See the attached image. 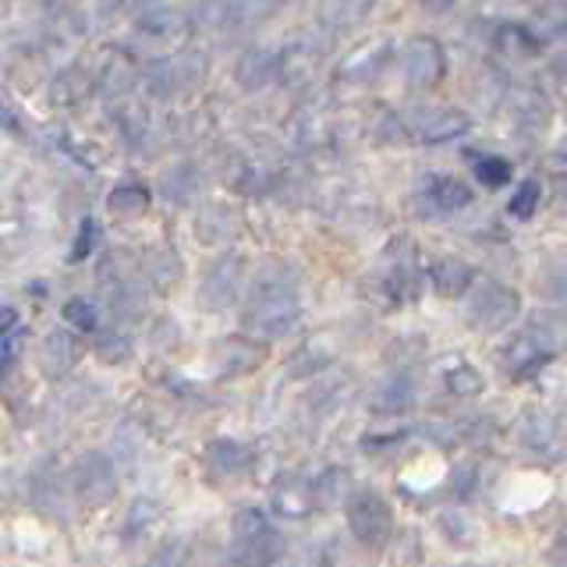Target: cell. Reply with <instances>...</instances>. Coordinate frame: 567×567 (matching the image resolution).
<instances>
[{
  "label": "cell",
  "mask_w": 567,
  "mask_h": 567,
  "mask_svg": "<svg viewBox=\"0 0 567 567\" xmlns=\"http://www.w3.org/2000/svg\"><path fill=\"white\" fill-rule=\"evenodd\" d=\"M301 316V301L291 288V280H284L277 270L259 277L252 301L241 316V327L256 337V341H277V337L291 333Z\"/></svg>",
  "instance_id": "cell-1"
},
{
  "label": "cell",
  "mask_w": 567,
  "mask_h": 567,
  "mask_svg": "<svg viewBox=\"0 0 567 567\" xmlns=\"http://www.w3.org/2000/svg\"><path fill=\"white\" fill-rule=\"evenodd\" d=\"M284 554V536L256 507H241L230 522V560L235 567H274Z\"/></svg>",
  "instance_id": "cell-2"
},
{
  "label": "cell",
  "mask_w": 567,
  "mask_h": 567,
  "mask_svg": "<svg viewBox=\"0 0 567 567\" xmlns=\"http://www.w3.org/2000/svg\"><path fill=\"white\" fill-rule=\"evenodd\" d=\"M522 312V298L507 284L486 280L483 288L468 298V327L478 333H501L507 330Z\"/></svg>",
  "instance_id": "cell-3"
},
{
  "label": "cell",
  "mask_w": 567,
  "mask_h": 567,
  "mask_svg": "<svg viewBox=\"0 0 567 567\" xmlns=\"http://www.w3.org/2000/svg\"><path fill=\"white\" fill-rule=\"evenodd\" d=\"M71 493H75V501L89 511H100L114 501V493H117V468H114V461L93 451V454H85L79 457V465L75 472H71Z\"/></svg>",
  "instance_id": "cell-4"
},
{
  "label": "cell",
  "mask_w": 567,
  "mask_h": 567,
  "mask_svg": "<svg viewBox=\"0 0 567 567\" xmlns=\"http://www.w3.org/2000/svg\"><path fill=\"white\" fill-rule=\"evenodd\" d=\"M348 507V528L362 546H383L394 532V514H390L386 501L372 489H354V496L344 504Z\"/></svg>",
  "instance_id": "cell-5"
},
{
  "label": "cell",
  "mask_w": 567,
  "mask_h": 567,
  "mask_svg": "<svg viewBox=\"0 0 567 567\" xmlns=\"http://www.w3.org/2000/svg\"><path fill=\"white\" fill-rule=\"evenodd\" d=\"M401 71L404 82L412 89H433L447 75V53H443V43L433 40V35H412L401 47Z\"/></svg>",
  "instance_id": "cell-6"
},
{
  "label": "cell",
  "mask_w": 567,
  "mask_h": 567,
  "mask_svg": "<svg viewBox=\"0 0 567 567\" xmlns=\"http://www.w3.org/2000/svg\"><path fill=\"white\" fill-rule=\"evenodd\" d=\"M241 277H245V262L241 256H220L217 262L203 274L199 284V306L209 312H224L227 306H235V298L241 291Z\"/></svg>",
  "instance_id": "cell-7"
},
{
  "label": "cell",
  "mask_w": 567,
  "mask_h": 567,
  "mask_svg": "<svg viewBox=\"0 0 567 567\" xmlns=\"http://www.w3.org/2000/svg\"><path fill=\"white\" fill-rule=\"evenodd\" d=\"M468 114L454 111V106H422L412 111V128L425 142V146H443V142H454L468 132Z\"/></svg>",
  "instance_id": "cell-8"
},
{
  "label": "cell",
  "mask_w": 567,
  "mask_h": 567,
  "mask_svg": "<svg viewBox=\"0 0 567 567\" xmlns=\"http://www.w3.org/2000/svg\"><path fill=\"white\" fill-rule=\"evenodd\" d=\"M203 71H206V64L199 53H174V58L150 68V89L156 96H174V93H182V89L199 82Z\"/></svg>",
  "instance_id": "cell-9"
},
{
  "label": "cell",
  "mask_w": 567,
  "mask_h": 567,
  "mask_svg": "<svg viewBox=\"0 0 567 567\" xmlns=\"http://www.w3.org/2000/svg\"><path fill=\"white\" fill-rule=\"evenodd\" d=\"M79 341L68 330H50L43 333V341L35 344V369L47 380H64L71 369L79 365Z\"/></svg>",
  "instance_id": "cell-10"
},
{
  "label": "cell",
  "mask_w": 567,
  "mask_h": 567,
  "mask_svg": "<svg viewBox=\"0 0 567 567\" xmlns=\"http://www.w3.org/2000/svg\"><path fill=\"white\" fill-rule=\"evenodd\" d=\"M472 188L461 182V177H451V174H433L430 182H425V188L415 195V203L425 206V213H457L472 206Z\"/></svg>",
  "instance_id": "cell-11"
},
{
  "label": "cell",
  "mask_w": 567,
  "mask_h": 567,
  "mask_svg": "<svg viewBox=\"0 0 567 567\" xmlns=\"http://www.w3.org/2000/svg\"><path fill=\"white\" fill-rule=\"evenodd\" d=\"M280 75H284V58L270 47L245 50L241 61L235 64V79L241 89H248V93H259V89L274 85Z\"/></svg>",
  "instance_id": "cell-12"
},
{
  "label": "cell",
  "mask_w": 567,
  "mask_h": 567,
  "mask_svg": "<svg viewBox=\"0 0 567 567\" xmlns=\"http://www.w3.org/2000/svg\"><path fill=\"white\" fill-rule=\"evenodd\" d=\"M270 507L280 514V518H291V522L309 518V514L316 511L312 483H306L301 475H280L270 489Z\"/></svg>",
  "instance_id": "cell-13"
},
{
  "label": "cell",
  "mask_w": 567,
  "mask_h": 567,
  "mask_svg": "<svg viewBox=\"0 0 567 567\" xmlns=\"http://www.w3.org/2000/svg\"><path fill=\"white\" fill-rule=\"evenodd\" d=\"M266 362V348L262 341H241V337H230L220 341L213 351V365H217L220 377H248Z\"/></svg>",
  "instance_id": "cell-14"
},
{
  "label": "cell",
  "mask_w": 567,
  "mask_h": 567,
  "mask_svg": "<svg viewBox=\"0 0 567 567\" xmlns=\"http://www.w3.org/2000/svg\"><path fill=\"white\" fill-rule=\"evenodd\" d=\"M386 61H390V47L383 40H369L362 47H354L341 61V79L351 85H369L386 68Z\"/></svg>",
  "instance_id": "cell-15"
},
{
  "label": "cell",
  "mask_w": 567,
  "mask_h": 567,
  "mask_svg": "<svg viewBox=\"0 0 567 567\" xmlns=\"http://www.w3.org/2000/svg\"><path fill=\"white\" fill-rule=\"evenodd\" d=\"M525 337L539 351L557 354V351L567 348V316L564 312H549V309L532 312V319L525 323Z\"/></svg>",
  "instance_id": "cell-16"
},
{
  "label": "cell",
  "mask_w": 567,
  "mask_h": 567,
  "mask_svg": "<svg viewBox=\"0 0 567 567\" xmlns=\"http://www.w3.org/2000/svg\"><path fill=\"white\" fill-rule=\"evenodd\" d=\"M430 280H433L436 295H443V298H461V295L472 288L475 270H472V262H465L461 256H443V259H436L430 266Z\"/></svg>",
  "instance_id": "cell-17"
},
{
  "label": "cell",
  "mask_w": 567,
  "mask_h": 567,
  "mask_svg": "<svg viewBox=\"0 0 567 567\" xmlns=\"http://www.w3.org/2000/svg\"><path fill=\"white\" fill-rule=\"evenodd\" d=\"M203 461L213 475H241L248 465H252V451L238 440H209Z\"/></svg>",
  "instance_id": "cell-18"
},
{
  "label": "cell",
  "mask_w": 567,
  "mask_h": 567,
  "mask_svg": "<svg viewBox=\"0 0 567 567\" xmlns=\"http://www.w3.org/2000/svg\"><path fill=\"white\" fill-rule=\"evenodd\" d=\"M32 504L43 518L64 522L68 518V504H64V483L61 475L53 472H35L32 475Z\"/></svg>",
  "instance_id": "cell-19"
},
{
  "label": "cell",
  "mask_w": 567,
  "mask_h": 567,
  "mask_svg": "<svg viewBox=\"0 0 567 567\" xmlns=\"http://www.w3.org/2000/svg\"><path fill=\"white\" fill-rule=\"evenodd\" d=\"M412 401H415V383H412V377H404V372H394V377L380 380L377 390H372V412H383V415L404 412Z\"/></svg>",
  "instance_id": "cell-20"
},
{
  "label": "cell",
  "mask_w": 567,
  "mask_h": 567,
  "mask_svg": "<svg viewBox=\"0 0 567 567\" xmlns=\"http://www.w3.org/2000/svg\"><path fill=\"white\" fill-rule=\"evenodd\" d=\"M369 11H372V0H323V4H319V22L330 32H341V29L359 25Z\"/></svg>",
  "instance_id": "cell-21"
},
{
  "label": "cell",
  "mask_w": 567,
  "mask_h": 567,
  "mask_svg": "<svg viewBox=\"0 0 567 567\" xmlns=\"http://www.w3.org/2000/svg\"><path fill=\"white\" fill-rule=\"evenodd\" d=\"M546 359H549V354L532 344L525 333L514 337V341L504 348V369L511 372L514 380H522V377H528V372H536Z\"/></svg>",
  "instance_id": "cell-22"
},
{
  "label": "cell",
  "mask_w": 567,
  "mask_h": 567,
  "mask_svg": "<svg viewBox=\"0 0 567 567\" xmlns=\"http://www.w3.org/2000/svg\"><path fill=\"white\" fill-rule=\"evenodd\" d=\"M518 440L528 451H549L557 443V422L546 412H525L518 422Z\"/></svg>",
  "instance_id": "cell-23"
},
{
  "label": "cell",
  "mask_w": 567,
  "mask_h": 567,
  "mask_svg": "<svg viewBox=\"0 0 567 567\" xmlns=\"http://www.w3.org/2000/svg\"><path fill=\"white\" fill-rule=\"evenodd\" d=\"M312 493H316V504L319 507H341L348 504L354 489H351V475L344 468H327L323 475L312 483Z\"/></svg>",
  "instance_id": "cell-24"
},
{
  "label": "cell",
  "mask_w": 567,
  "mask_h": 567,
  "mask_svg": "<svg viewBox=\"0 0 567 567\" xmlns=\"http://www.w3.org/2000/svg\"><path fill=\"white\" fill-rule=\"evenodd\" d=\"M182 274H185V266H182V256H177L174 248H159V252H153L146 262V277L156 291L177 288V284H182Z\"/></svg>",
  "instance_id": "cell-25"
},
{
  "label": "cell",
  "mask_w": 567,
  "mask_h": 567,
  "mask_svg": "<svg viewBox=\"0 0 567 567\" xmlns=\"http://www.w3.org/2000/svg\"><path fill=\"white\" fill-rule=\"evenodd\" d=\"M235 230H238L235 217H230V213L220 209V206L203 209L199 220H195V235H199L203 245H224V241L235 238Z\"/></svg>",
  "instance_id": "cell-26"
},
{
  "label": "cell",
  "mask_w": 567,
  "mask_h": 567,
  "mask_svg": "<svg viewBox=\"0 0 567 567\" xmlns=\"http://www.w3.org/2000/svg\"><path fill=\"white\" fill-rule=\"evenodd\" d=\"M496 50L504 53V58H518V61H528L539 53V35L525 29V25H501L496 29Z\"/></svg>",
  "instance_id": "cell-27"
},
{
  "label": "cell",
  "mask_w": 567,
  "mask_h": 567,
  "mask_svg": "<svg viewBox=\"0 0 567 567\" xmlns=\"http://www.w3.org/2000/svg\"><path fill=\"white\" fill-rule=\"evenodd\" d=\"M514 128L522 132H539L549 111H546V100L543 93H536V89H518V96H514Z\"/></svg>",
  "instance_id": "cell-28"
},
{
  "label": "cell",
  "mask_w": 567,
  "mask_h": 567,
  "mask_svg": "<svg viewBox=\"0 0 567 567\" xmlns=\"http://www.w3.org/2000/svg\"><path fill=\"white\" fill-rule=\"evenodd\" d=\"M106 206H111V213H117V217H138V213L150 209V188L138 182H124L106 195Z\"/></svg>",
  "instance_id": "cell-29"
},
{
  "label": "cell",
  "mask_w": 567,
  "mask_h": 567,
  "mask_svg": "<svg viewBox=\"0 0 567 567\" xmlns=\"http://www.w3.org/2000/svg\"><path fill=\"white\" fill-rule=\"evenodd\" d=\"M330 359H333V351H330L327 344L312 341V344H306V348H301V351L295 354V359L288 362V377H291V380L319 377V369H323Z\"/></svg>",
  "instance_id": "cell-30"
},
{
  "label": "cell",
  "mask_w": 567,
  "mask_h": 567,
  "mask_svg": "<svg viewBox=\"0 0 567 567\" xmlns=\"http://www.w3.org/2000/svg\"><path fill=\"white\" fill-rule=\"evenodd\" d=\"M443 380H447V390H451L454 398H461V401H465V398H478L486 390V377L475 365H468V362L451 365Z\"/></svg>",
  "instance_id": "cell-31"
},
{
  "label": "cell",
  "mask_w": 567,
  "mask_h": 567,
  "mask_svg": "<svg viewBox=\"0 0 567 567\" xmlns=\"http://www.w3.org/2000/svg\"><path fill=\"white\" fill-rule=\"evenodd\" d=\"M472 174L483 182L486 188H501L511 182V164L504 156H493V153H483V156H472Z\"/></svg>",
  "instance_id": "cell-32"
},
{
  "label": "cell",
  "mask_w": 567,
  "mask_h": 567,
  "mask_svg": "<svg viewBox=\"0 0 567 567\" xmlns=\"http://www.w3.org/2000/svg\"><path fill=\"white\" fill-rule=\"evenodd\" d=\"M280 0H227V22L238 25H256L262 18H270L277 11Z\"/></svg>",
  "instance_id": "cell-33"
},
{
  "label": "cell",
  "mask_w": 567,
  "mask_h": 567,
  "mask_svg": "<svg viewBox=\"0 0 567 567\" xmlns=\"http://www.w3.org/2000/svg\"><path fill=\"white\" fill-rule=\"evenodd\" d=\"M159 514V504L153 501V496H138V501L128 507V518H124V539H135L142 536Z\"/></svg>",
  "instance_id": "cell-34"
},
{
  "label": "cell",
  "mask_w": 567,
  "mask_h": 567,
  "mask_svg": "<svg viewBox=\"0 0 567 567\" xmlns=\"http://www.w3.org/2000/svg\"><path fill=\"white\" fill-rule=\"evenodd\" d=\"M539 199H543V185L536 182V177H528V182H522V185H518V192L511 195V203H507L511 217L528 220L532 213L539 209Z\"/></svg>",
  "instance_id": "cell-35"
},
{
  "label": "cell",
  "mask_w": 567,
  "mask_h": 567,
  "mask_svg": "<svg viewBox=\"0 0 567 567\" xmlns=\"http://www.w3.org/2000/svg\"><path fill=\"white\" fill-rule=\"evenodd\" d=\"M64 319L82 333H93L100 327V312H96L93 301H85V298H68L64 301Z\"/></svg>",
  "instance_id": "cell-36"
},
{
  "label": "cell",
  "mask_w": 567,
  "mask_h": 567,
  "mask_svg": "<svg viewBox=\"0 0 567 567\" xmlns=\"http://www.w3.org/2000/svg\"><path fill=\"white\" fill-rule=\"evenodd\" d=\"M195 174H192V167H177V171H171L167 177H164V195L171 203H188L192 199V192H195Z\"/></svg>",
  "instance_id": "cell-37"
},
{
  "label": "cell",
  "mask_w": 567,
  "mask_h": 567,
  "mask_svg": "<svg viewBox=\"0 0 567 567\" xmlns=\"http://www.w3.org/2000/svg\"><path fill=\"white\" fill-rule=\"evenodd\" d=\"M96 354L106 365H121L132 359V341L124 333H106L103 341L96 344Z\"/></svg>",
  "instance_id": "cell-38"
},
{
  "label": "cell",
  "mask_w": 567,
  "mask_h": 567,
  "mask_svg": "<svg viewBox=\"0 0 567 567\" xmlns=\"http://www.w3.org/2000/svg\"><path fill=\"white\" fill-rule=\"evenodd\" d=\"M96 238H100L96 220H93V217H85V220L79 224V238H75V245H71V262H82L89 252H93V248H96Z\"/></svg>",
  "instance_id": "cell-39"
},
{
  "label": "cell",
  "mask_w": 567,
  "mask_h": 567,
  "mask_svg": "<svg viewBox=\"0 0 567 567\" xmlns=\"http://www.w3.org/2000/svg\"><path fill=\"white\" fill-rule=\"evenodd\" d=\"M543 288H546V295H549V298H557V301H567V270H557V274H549V277H546V284H543Z\"/></svg>",
  "instance_id": "cell-40"
},
{
  "label": "cell",
  "mask_w": 567,
  "mask_h": 567,
  "mask_svg": "<svg viewBox=\"0 0 567 567\" xmlns=\"http://www.w3.org/2000/svg\"><path fill=\"white\" fill-rule=\"evenodd\" d=\"M14 327H18V312L11 306H0V341H4Z\"/></svg>",
  "instance_id": "cell-41"
},
{
  "label": "cell",
  "mask_w": 567,
  "mask_h": 567,
  "mask_svg": "<svg viewBox=\"0 0 567 567\" xmlns=\"http://www.w3.org/2000/svg\"><path fill=\"white\" fill-rule=\"evenodd\" d=\"M549 71L560 79V85H567V53H560V58H554L549 61Z\"/></svg>",
  "instance_id": "cell-42"
},
{
  "label": "cell",
  "mask_w": 567,
  "mask_h": 567,
  "mask_svg": "<svg viewBox=\"0 0 567 567\" xmlns=\"http://www.w3.org/2000/svg\"><path fill=\"white\" fill-rule=\"evenodd\" d=\"M309 567H333L327 549H312V554H309Z\"/></svg>",
  "instance_id": "cell-43"
},
{
  "label": "cell",
  "mask_w": 567,
  "mask_h": 567,
  "mask_svg": "<svg viewBox=\"0 0 567 567\" xmlns=\"http://www.w3.org/2000/svg\"><path fill=\"white\" fill-rule=\"evenodd\" d=\"M422 4H425V8H440V11H447V8L454 4V0H422Z\"/></svg>",
  "instance_id": "cell-44"
},
{
  "label": "cell",
  "mask_w": 567,
  "mask_h": 567,
  "mask_svg": "<svg viewBox=\"0 0 567 567\" xmlns=\"http://www.w3.org/2000/svg\"><path fill=\"white\" fill-rule=\"evenodd\" d=\"M0 124H8V128H11V124H14V117H11V111H8L4 103H0Z\"/></svg>",
  "instance_id": "cell-45"
},
{
  "label": "cell",
  "mask_w": 567,
  "mask_h": 567,
  "mask_svg": "<svg viewBox=\"0 0 567 567\" xmlns=\"http://www.w3.org/2000/svg\"><path fill=\"white\" fill-rule=\"evenodd\" d=\"M557 156H560V159H564V164H567V135H564V138L557 142Z\"/></svg>",
  "instance_id": "cell-46"
},
{
  "label": "cell",
  "mask_w": 567,
  "mask_h": 567,
  "mask_svg": "<svg viewBox=\"0 0 567 567\" xmlns=\"http://www.w3.org/2000/svg\"><path fill=\"white\" fill-rule=\"evenodd\" d=\"M557 543H560V546H567V525L560 528V539H557Z\"/></svg>",
  "instance_id": "cell-47"
},
{
  "label": "cell",
  "mask_w": 567,
  "mask_h": 567,
  "mask_svg": "<svg viewBox=\"0 0 567 567\" xmlns=\"http://www.w3.org/2000/svg\"><path fill=\"white\" fill-rule=\"evenodd\" d=\"M564 103H567V85H564Z\"/></svg>",
  "instance_id": "cell-48"
}]
</instances>
